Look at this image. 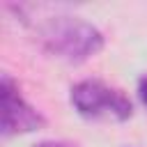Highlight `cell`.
Here are the masks:
<instances>
[{
  "instance_id": "5",
  "label": "cell",
  "mask_w": 147,
  "mask_h": 147,
  "mask_svg": "<svg viewBox=\"0 0 147 147\" xmlns=\"http://www.w3.org/2000/svg\"><path fill=\"white\" fill-rule=\"evenodd\" d=\"M34 147H74V145L62 142V140H41V142H37Z\"/></svg>"
},
{
  "instance_id": "3",
  "label": "cell",
  "mask_w": 147,
  "mask_h": 147,
  "mask_svg": "<svg viewBox=\"0 0 147 147\" xmlns=\"http://www.w3.org/2000/svg\"><path fill=\"white\" fill-rule=\"evenodd\" d=\"M0 103H2V136L5 138L32 133L46 124L44 115L23 99L18 85L14 83L9 74H2V80H0Z\"/></svg>"
},
{
  "instance_id": "2",
  "label": "cell",
  "mask_w": 147,
  "mask_h": 147,
  "mask_svg": "<svg viewBox=\"0 0 147 147\" xmlns=\"http://www.w3.org/2000/svg\"><path fill=\"white\" fill-rule=\"evenodd\" d=\"M71 106L78 115L87 119L99 117H113L117 122H124L133 115V106L126 94H122L115 87H108L101 80H80L71 87Z\"/></svg>"
},
{
  "instance_id": "1",
  "label": "cell",
  "mask_w": 147,
  "mask_h": 147,
  "mask_svg": "<svg viewBox=\"0 0 147 147\" xmlns=\"http://www.w3.org/2000/svg\"><path fill=\"white\" fill-rule=\"evenodd\" d=\"M37 32L41 46L67 62H83L103 48L101 30L78 16H51L37 25Z\"/></svg>"
},
{
  "instance_id": "4",
  "label": "cell",
  "mask_w": 147,
  "mask_h": 147,
  "mask_svg": "<svg viewBox=\"0 0 147 147\" xmlns=\"http://www.w3.org/2000/svg\"><path fill=\"white\" fill-rule=\"evenodd\" d=\"M138 96H140V101L147 106V76H142V78L138 80Z\"/></svg>"
}]
</instances>
